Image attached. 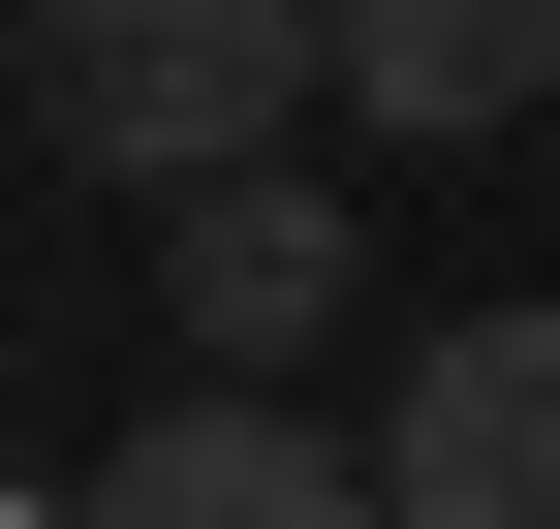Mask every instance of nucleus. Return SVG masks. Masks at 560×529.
<instances>
[{
  "mask_svg": "<svg viewBox=\"0 0 560 529\" xmlns=\"http://www.w3.org/2000/svg\"><path fill=\"white\" fill-rule=\"evenodd\" d=\"M0 94L62 187H219L312 94V0H0Z\"/></svg>",
  "mask_w": 560,
  "mask_h": 529,
  "instance_id": "f257e3e1",
  "label": "nucleus"
},
{
  "mask_svg": "<svg viewBox=\"0 0 560 529\" xmlns=\"http://www.w3.org/2000/svg\"><path fill=\"white\" fill-rule=\"evenodd\" d=\"M342 468H374V529H560V311H436Z\"/></svg>",
  "mask_w": 560,
  "mask_h": 529,
  "instance_id": "f03ea898",
  "label": "nucleus"
},
{
  "mask_svg": "<svg viewBox=\"0 0 560 529\" xmlns=\"http://www.w3.org/2000/svg\"><path fill=\"white\" fill-rule=\"evenodd\" d=\"M156 311H187V374H312V311H374V249H342V187L219 156V187H156Z\"/></svg>",
  "mask_w": 560,
  "mask_h": 529,
  "instance_id": "7ed1b4c3",
  "label": "nucleus"
},
{
  "mask_svg": "<svg viewBox=\"0 0 560 529\" xmlns=\"http://www.w3.org/2000/svg\"><path fill=\"white\" fill-rule=\"evenodd\" d=\"M62 529H374V468H342V436L280 405V374H187V405L125 436V468L62 498Z\"/></svg>",
  "mask_w": 560,
  "mask_h": 529,
  "instance_id": "20e7f679",
  "label": "nucleus"
},
{
  "mask_svg": "<svg viewBox=\"0 0 560 529\" xmlns=\"http://www.w3.org/2000/svg\"><path fill=\"white\" fill-rule=\"evenodd\" d=\"M312 94L405 125V156H499V125L560 94V0H312Z\"/></svg>",
  "mask_w": 560,
  "mask_h": 529,
  "instance_id": "39448f33",
  "label": "nucleus"
},
{
  "mask_svg": "<svg viewBox=\"0 0 560 529\" xmlns=\"http://www.w3.org/2000/svg\"><path fill=\"white\" fill-rule=\"evenodd\" d=\"M0 529H62V498H0Z\"/></svg>",
  "mask_w": 560,
  "mask_h": 529,
  "instance_id": "423d86ee",
  "label": "nucleus"
}]
</instances>
